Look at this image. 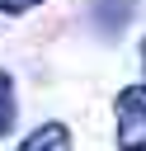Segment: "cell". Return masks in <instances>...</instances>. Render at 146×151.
<instances>
[{
    "label": "cell",
    "mask_w": 146,
    "mask_h": 151,
    "mask_svg": "<svg viewBox=\"0 0 146 151\" xmlns=\"http://www.w3.org/2000/svg\"><path fill=\"white\" fill-rule=\"evenodd\" d=\"M118 146L146 151V85H127L118 94Z\"/></svg>",
    "instance_id": "obj_1"
},
{
    "label": "cell",
    "mask_w": 146,
    "mask_h": 151,
    "mask_svg": "<svg viewBox=\"0 0 146 151\" xmlns=\"http://www.w3.org/2000/svg\"><path fill=\"white\" fill-rule=\"evenodd\" d=\"M19 151H71V132H66L61 123H42V127H33V132L24 137Z\"/></svg>",
    "instance_id": "obj_2"
},
{
    "label": "cell",
    "mask_w": 146,
    "mask_h": 151,
    "mask_svg": "<svg viewBox=\"0 0 146 151\" xmlns=\"http://www.w3.org/2000/svg\"><path fill=\"white\" fill-rule=\"evenodd\" d=\"M14 127V80L9 71H0V137Z\"/></svg>",
    "instance_id": "obj_3"
},
{
    "label": "cell",
    "mask_w": 146,
    "mask_h": 151,
    "mask_svg": "<svg viewBox=\"0 0 146 151\" xmlns=\"http://www.w3.org/2000/svg\"><path fill=\"white\" fill-rule=\"evenodd\" d=\"M33 5H42V0H0L5 14H24V9H33Z\"/></svg>",
    "instance_id": "obj_4"
},
{
    "label": "cell",
    "mask_w": 146,
    "mask_h": 151,
    "mask_svg": "<svg viewBox=\"0 0 146 151\" xmlns=\"http://www.w3.org/2000/svg\"><path fill=\"white\" fill-rule=\"evenodd\" d=\"M141 57H146V42H141Z\"/></svg>",
    "instance_id": "obj_5"
}]
</instances>
